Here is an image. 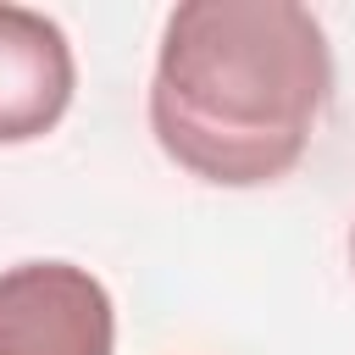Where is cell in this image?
Here are the masks:
<instances>
[{
	"mask_svg": "<svg viewBox=\"0 0 355 355\" xmlns=\"http://www.w3.org/2000/svg\"><path fill=\"white\" fill-rule=\"evenodd\" d=\"M327 94L333 50L300 0H183L161 28L150 133L189 178L261 189L300 166Z\"/></svg>",
	"mask_w": 355,
	"mask_h": 355,
	"instance_id": "cell-1",
	"label": "cell"
},
{
	"mask_svg": "<svg viewBox=\"0 0 355 355\" xmlns=\"http://www.w3.org/2000/svg\"><path fill=\"white\" fill-rule=\"evenodd\" d=\"M78 89V61L55 17L0 0V144L44 139Z\"/></svg>",
	"mask_w": 355,
	"mask_h": 355,
	"instance_id": "cell-3",
	"label": "cell"
},
{
	"mask_svg": "<svg viewBox=\"0 0 355 355\" xmlns=\"http://www.w3.org/2000/svg\"><path fill=\"white\" fill-rule=\"evenodd\" d=\"M349 266H355V227H349Z\"/></svg>",
	"mask_w": 355,
	"mask_h": 355,
	"instance_id": "cell-4",
	"label": "cell"
},
{
	"mask_svg": "<svg viewBox=\"0 0 355 355\" xmlns=\"http://www.w3.org/2000/svg\"><path fill=\"white\" fill-rule=\"evenodd\" d=\"M116 311L105 283L72 261L0 272V355H111Z\"/></svg>",
	"mask_w": 355,
	"mask_h": 355,
	"instance_id": "cell-2",
	"label": "cell"
}]
</instances>
